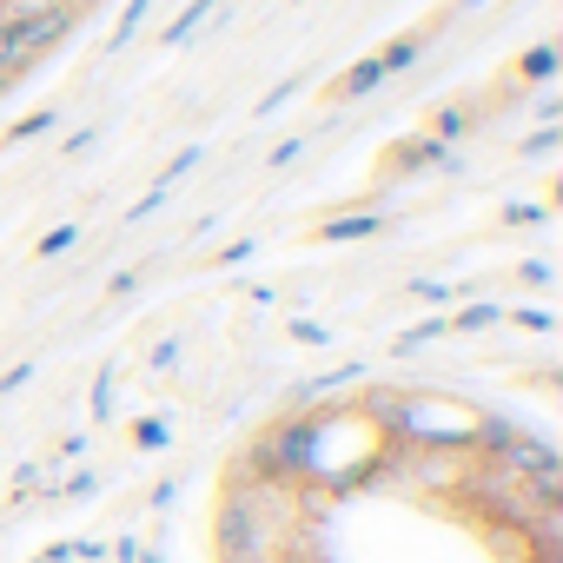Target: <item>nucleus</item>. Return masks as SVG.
<instances>
[{"mask_svg":"<svg viewBox=\"0 0 563 563\" xmlns=\"http://www.w3.org/2000/svg\"><path fill=\"white\" fill-rule=\"evenodd\" d=\"M378 80H391V74H385V60H378V54H365V60H352V67L332 80V100H365Z\"/></svg>","mask_w":563,"mask_h":563,"instance_id":"obj_2","label":"nucleus"},{"mask_svg":"<svg viewBox=\"0 0 563 563\" xmlns=\"http://www.w3.org/2000/svg\"><path fill=\"white\" fill-rule=\"evenodd\" d=\"M444 332H451L444 319H418L411 332H398V339H391V352H398V358H411V352H424V345H431V339H444Z\"/></svg>","mask_w":563,"mask_h":563,"instance_id":"obj_5","label":"nucleus"},{"mask_svg":"<svg viewBox=\"0 0 563 563\" xmlns=\"http://www.w3.org/2000/svg\"><path fill=\"white\" fill-rule=\"evenodd\" d=\"M41 133H54V113H34V120H21L8 140H41Z\"/></svg>","mask_w":563,"mask_h":563,"instance_id":"obj_19","label":"nucleus"},{"mask_svg":"<svg viewBox=\"0 0 563 563\" xmlns=\"http://www.w3.org/2000/svg\"><path fill=\"white\" fill-rule=\"evenodd\" d=\"M292 8H306V0H292Z\"/></svg>","mask_w":563,"mask_h":563,"instance_id":"obj_27","label":"nucleus"},{"mask_svg":"<svg viewBox=\"0 0 563 563\" xmlns=\"http://www.w3.org/2000/svg\"><path fill=\"white\" fill-rule=\"evenodd\" d=\"M74 239H80V225H54V232H47V239H41L34 252H41V258H60V252L74 245Z\"/></svg>","mask_w":563,"mask_h":563,"instance_id":"obj_14","label":"nucleus"},{"mask_svg":"<svg viewBox=\"0 0 563 563\" xmlns=\"http://www.w3.org/2000/svg\"><path fill=\"white\" fill-rule=\"evenodd\" d=\"M186 173H199V146H192V153H179V159H173V166H166V173L153 179V192H166V186H179Z\"/></svg>","mask_w":563,"mask_h":563,"instance_id":"obj_12","label":"nucleus"},{"mask_svg":"<svg viewBox=\"0 0 563 563\" xmlns=\"http://www.w3.org/2000/svg\"><path fill=\"white\" fill-rule=\"evenodd\" d=\"M299 153H306V133H299V140H278V146H272V159H265V166H292V159H299Z\"/></svg>","mask_w":563,"mask_h":563,"instance_id":"obj_20","label":"nucleus"},{"mask_svg":"<svg viewBox=\"0 0 563 563\" xmlns=\"http://www.w3.org/2000/svg\"><path fill=\"white\" fill-rule=\"evenodd\" d=\"M411 299H431V306H444V299H451V286H438V278H411Z\"/></svg>","mask_w":563,"mask_h":563,"instance_id":"obj_21","label":"nucleus"},{"mask_svg":"<svg viewBox=\"0 0 563 563\" xmlns=\"http://www.w3.org/2000/svg\"><path fill=\"white\" fill-rule=\"evenodd\" d=\"M179 352H186V339H179V332H173V339H159V345L146 352V372H173V365H179Z\"/></svg>","mask_w":563,"mask_h":563,"instance_id":"obj_11","label":"nucleus"},{"mask_svg":"<svg viewBox=\"0 0 563 563\" xmlns=\"http://www.w3.org/2000/svg\"><path fill=\"white\" fill-rule=\"evenodd\" d=\"M464 133H471V113H457V107H451V113H438V140H444V146H451V140H464Z\"/></svg>","mask_w":563,"mask_h":563,"instance_id":"obj_16","label":"nucleus"},{"mask_svg":"<svg viewBox=\"0 0 563 563\" xmlns=\"http://www.w3.org/2000/svg\"><path fill=\"white\" fill-rule=\"evenodd\" d=\"M556 140H563V126H543V133H537V140H530V146H523V153H530V159H537V153H550V146H556Z\"/></svg>","mask_w":563,"mask_h":563,"instance_id":"obj_25","label":"nucleus"},{"mask_svg":"<svg viewBox=\"0 0 563 563\" xmlns=\"http://www.w3.org/2000/svg\"><path fill=\"white\" fill-rule=\"evenodd\" d=\"M239 258H252V239H232V245L219 252V265H239Z\"/></svg>","mask_w":563,"mask_h":563,"instance_id":"obj_26","label":"nucleus"},{"mask_svg":"<svg viewBox=\"0 0 563 563\" xmlns=\"http://www.w3.org/2000/svg\"><path fill=\"white\" fill-rule=\"evenodd\" d=\"M292 93H299V80H278V87H272V93L258 100V113H252V120H272V113H278V107H286Z\"/></svg>","mask_w":563,"mask_h":563,"instance_id":"obj_15","label":"nucleus"},{"mask_svg":"<svg viewBox=\"0 0 563 563\" xmlns=\"http://www.w3.org/2000/svg\"><path fill=\"white\" fill-rule=\"evenodd\" d=\"M477 418H484V411L464 405V398H444V391H398L391 438H405L411 451H464V457H471Z\"/></svg>","mask_w":563,"mask_h":563,"instance_id":"obj_1","label":"nucleus"},{"mask_svg":"<svg viewBox=\"0 0 563 563\" xmlns=\"http://www.w3.org/2000/svg\"><path fill=\"white\" fill-rule=\"evenodd\" d=\"M398 166H451V146L444 140H418V146H398Z\"/></svg>","mask_w":563,"mask_h":563,"instance_id":"obj_6","label":"nucleus"},{"mask_svg":"<svg viewBox=\"0 0 563 563\" xmlns=\"http://www.w3.org/2000/svg\"><path fill=\"white\" fill-rule=\"evenodd\" d=\"M504 319H510V325H523V332H550V325H556L543 306H523V312H504Z\"/></svg>","mask_w":563,"mask_h":563,"instance_id":"obj_17","label":"nucleus"},{"mask_svg":"<svg viewBox=\"0 0 563 563\" xmlns=\"http://www.w3.org/2000/svg\"><path fill=\"white\" fill-rule=\"evenodd\" d=\"M292 339H299V345H325L332 332H325V325H312V319H292Z\"/></svg>","mask_w":563,"mask_h":563,"instance_id":"obj_22","label":"nucleus"},{"mask_svg":"<svg viewBox=\"0 0 563 563\" xmlns=\"http://www.w3.org/2000/svg\"><path fill=\"white\" fill-rule=\"evenodd\" d=\"M517 74H523V80H550V74H556V47H530Z\"/></svg>","mask_w":563,"mask_h":563,"instance_id":"obj_10","label":"nucleus"},{"mask_svg":"<svg viewBox=\"0 0 563 563\" xmlns=\"http://www.w3.org/2000/svg\"><path fill=\"white\" fill-rule=\"evenodd\" d=\"M146 14H153V0H126V14H120V27H113V54H120V47L146 27Z\"/></svg>","mask_w":563,"mask_h":563,"instance_id":"obj_9","label":"nucleus"},{"mask_svg":"<svg viewBox=\"0 0 563 563\" xmlns=\"http://www.w3.org/2000/svg\"><path fill=\"white\" fill-rule=\"evenodd\" d=\"M113 411V372H100V385H93V418H107Z\"/></svg>","mask_w":563,"mask_h":563,"instance_id":"obj_23","label":"nucleus"},{"mask_svg":"<svg viewBox=\"0 0 563 563\" xmlns=\"http://www.w3.org/2000/svg\"><path fill=\"white\" fill-rule=\"evenodd\" d=\"M378 60H385V74H405V67L418 60V41H391V47H385Z\"/></svg>","mask_w":563,"mask_h":563,"instance_id":"obj_13","label":"nucleus"},{"mask_svg":"<svg viewBox=\"0 0 563 563\" xmlns=\"http://www.w3.org/2000/svg\"><path fill=\"white\" fill-rule=\"evenodd\" d=\"M372 232H378V212H339V219L319 225V239H332V245H345V239H372Z\"/></svg>","mask_w":563,"mask_h":563,"instance_id":"obj_3","label":"nucleus"},{"mask_svg":"<svg viewBox=\"0 0 563 563\" xmlns=\"http://www.w3.org/2000/svg\"><path fill=\"white\" fill-rule=\"evenodd\" d=\"M173 444V424L166 418H140L133 424V451H166Z\"/></svg>","mask_w":563,"mask_h":563,"instance_id":"obj_8","label":"nucleus"},{"mask_svg":"<svg viewBox=\"0 0 563 563\" xmlns=\"http://www.w3.org/2000/svg\"><path fill=\"white\" fill-rule=\"evenodd\" d=\"M93 490H100V477H93V471H87V477H67V484H60V497H93Z\"/></svg>","mask_w":563,"mask_h":563,"instance_id":"obj_24","label":"nucleus"},{"mask_svg":"<svg viewBox=\"0 0 563 563\" xmlns=\"http://www.w3.org/2000/svg\"><path fill=\"white\" fill-rule=\"evenodd\" d=\"M517 286L543 292V286H550V265H543V258H523V265H517Z\"/></svg>","mask_w":563,"mask_h":563,"instance_id":"obj_18","label":"nucleus"},{"mask_svg":"<svg viewBox=\"0 0 563 563\" xmlns=\"http://www.w3.org/2000/svg\"><path fill=\"white\" fill-rule=\"evenodd\" d=\"M444 325L471 339V332H490V325H504V306H490V299H484V306H464V312H451Z\"/></svg>","mask_w":563,"mask_h":563,"instance_id":"obj_4","label":"nucleus"},{"mask_svg":"<svg viewBox=\"0 0 563 563\" xmlns=\"http://www.w3.org/2000/svg\"><path fill=\"white\" fill-rule=\"evenodd\" d=\"M212 8H219V0H186V14H179V21H173V27H166L159 41H166V47H179V41H186L192 27H206V14H212Z\"/></svg>","mask_w":563,"mask_h":563,"instance_id":"obj_7","label":"nucleus"}]
</instances>
